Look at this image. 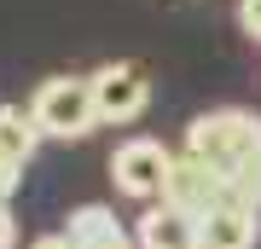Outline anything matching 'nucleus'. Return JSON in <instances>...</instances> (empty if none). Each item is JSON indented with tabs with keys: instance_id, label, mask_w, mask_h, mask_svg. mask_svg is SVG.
Returning <instances> with one entry per match:
<instances>
[{
	"instance_id": "nucleus-5",
	"label": "nucleus",
	"mask_w": 261,
	"mask_h": 249,
	"mask_svg": "<svg viewBox=\"0 0 261 249\" xmlns=\"http://www.w3.org/2000/svg\"><path fill=\"white\" fill-rule=\"evenodd\" d=\"M221 197H226V180L215 174V168H203L197 157L180 151L174 168H168V180H163V203H174V209H186V214L203 220L209 209H221Z\"/></svg>"
},
{
	"instance_id": "nucleus-11",
	"label": "nucleus",
	"mask_w": 261,
	"mask_h": 249,
	"mask_svg": "<svg viewBox=\"0 0 261 249\" xmlns=\"http://www.w3.org/2000/svg\"><path fill=\"white\" fill-rule=\"evenodd\" d=\"M18 174H23L18 162H6V157H0V203H6L12 191H18Z\"/></svg>"
},
{
	"instance_id": "nucleus-12",
	"label": "nucleus",
	"mask_w": 261,
	"mask_h": 249,
	"mask_svg": "<svg viewBox=\"0 0 261 249\" xmlns=\"http://www.w3.org/2000/svg\"><path fill=\"white\" fill-rule=\"evenodd\" d=\"M12 243H18V220H12L6 203H0V249H12Z\"/></svg>"
},
{
	"instance_id": "nucleus-6",
	"label": "nucleus",
	"mask_w": 261,
	"mask_h": 249,
	"mask_svg": "<svg viewBox=\"0 0 261 249\" xmlns=\"http://www.w3.org/2000/svg\"><path fill=\"white\" fill-rule=\"evenodd\" d=\"M134 249H203V220L174 203H157L140 214V232H134Z\"/></svg>"
},
{
	"instance_id": "nucleus-2",
	"label": "nucleus",
	"mask_w": 261,
	"mask_h": 249,
	"mask_svg": "<svg viewBox=\"0 0 261 249\" xmlns=\"http://www.w3.org/2000/svg\"><path fill=\"white\" fill-rule=\"evenodd\" d=\"M29 116H35L41 133L53 139H82L99 128V110H93V81L87 75H53V81L35 87L29 99Z\"/></svg>"
},
{
	"instance_id": "nucleus-4",
	"label": "nucleus",
	"mask_w": 261,
	"mask_h": 249,
	"mask_svg": "<svg viewBox=\"0 0 261 249\" xmlns=\"http://www.w3.org/2000/svg\"><path fill=\"white\" fill-rule=\"evenodd\" d=\"M168 168H174V157H168L157 139H128V145H116V157H111L116 191H128V197H163Z\"/></svg>"
},
{
	"instance_id": "nucleus-1",
	"label": "nucleus",
	"mask_w": 261,
	"mask_h": 249,
	"mask_svg": "<svg viewBox=\"0 0 261 249\" xmlns=\"http://www.w3.org/2000/svg\"><path fill=\"white\" fill-rule=\"evenodd\" d=\"M186 157L215 168L221 180H232L261 157V122L250 110H209L186 128Z\"/></svg>"
},
{
	"instance_id": "nucleus-7",
	"label": "nucleus",
	"mask_w": 261,
	"mask_h": 249,
	"mask_svg": "<svg viewBox=\"0 0 261 249\" xmlns=\"http://www.w3.org/2000/svg\"><path fill=\"white\" fill-rule=\"evenodd\" d=\"M261 243V220L255 209H238V203H221L203 214V249H255Z\"/></svg>"
},
{
	"instance_id": "nucleus-8",
	"label": "nucleus",
	"mask_w": 261,
	"mask_h": 249,
	"mask_svg": "<svg viewBox=\"0 0 261 249\" xmlns=\"http://www.w3.org/2000/svg\"><path fill=\"white\" fill-rule=\"evenodd\" d=\"M64 232H70V243H75V249H134V238L116 226V214H111V209H99V203L75 209Z\"/></svg>"
},
{
	"instance_id": "nucleus-9",
	"label": "nucleus",
	"mask_w": 261,
	"mask_h": 249,
	"mask_svg": "<svg viewBox=\"0 0 261 249\" xmlns=\"http://www.w3.org/2000/svg\"><path fill=\"white\" fill-rule=\"evenodd\" d=\"M35 145H41L35 116H29V110H18V104H0V157L23 168L29 157H35Z\"/></svg>"
},
{
	"instance_id": "nucleus-10",
	"label": "nucleus",
	"mask_w": 261,
	"mask_h": 249,
	"mask_svg": "<svg viewBox=\"0 0 261 249\" xmlns=\"http://www.w3.org/2000/svg\"><path fill=\"white\" fill-rule=\"evenodd\" d=\"M238 23H244V35L261 41V0H238Z\"/></svg>"
},
{
	"instance_id": "nucleus-13",
	"label": "nucleus",
	"mask_w": 261,
	"mask_h": 249,
	"mask_svg": "<svg viewBox=\"0 0 261 249\" xmlns=\"http://www.w3.org/2000/svg\"><path fill=\"white\" fill-rule=\"evenodd\" d=\"M35 249H75L70 232H47V238H35Z\"/></svg>"
},
{
	"instance_id": "nucleus-3",
	"label": "nucleus",
	"mask_w": 261,
	"mask_h": 249,
	"mask_svg": "<svg viewBox=\"0 0 261 249\" xmlns=\"http://www.w3.org/2000/svg\"><path fill=\"white\" fill-rule=\"evenodd\" d=\"M93 81V110L99 122H111V128H122V122H134L145 110V99H151V81H145V70L140 64H105L87 75Z\"/></svg>"
}]
</instances>
